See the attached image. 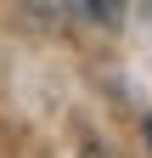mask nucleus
Segmentation results:
<instances>
[{
    "mask_svg": "<svg viewBox=\"0 0 152 158\" xmlns=\"http://www.w3.org/2000/svg\"><path fill=\"white\" fill-rule=\"evenodd\" d=\"M73 6H79L90 23H102V28H118V17H124V6H118V0H73Z\"/></svg>",
    "mask_w": 152,
    "mask_h": 158,
    "instance_id": "1",
    "label": "nucleus"
},
{
    "mask_svg": "<svg viewBox=\"0 0 152 158\" xmlns=\"http://www.w3.org/2000/svg\"><path fill=\"white\" fill-rule=\"evenodd\" d=\"M85 158H113V152L107 147H85Z\"/></svg>",
    "mask_w": 152,
    "mask_h": 158,
    "instance_id": "2",
    "label": "nucleus"
},
{
    "mask_svg": "<svg viewBox=\"0 0 152 158\" xmlns=\"http://www.w3.org/2000/svg\"><path fill=\"white\" fill-rule=\"evenodd\" d=\"M146 152H152V113H146Z\"/></svg>",
    "mask_w": 152,
    "mask_h": 158,
    "instance_id": "3",
    "label": "nucleus"
}]
</instances>
